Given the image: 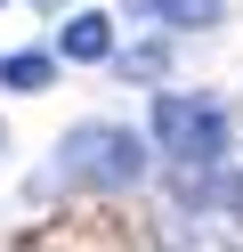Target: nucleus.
<instances>
[{"mask_svg": "<svg viewBox=\"0 0 243 252\" xmlns=\"http://www.w3.org/2000/svg\"><path fill=\"white\" fill-rule=\"evenodd\" d=\"M154 147H162V163H187V171L219 163V155H227V106L187 98V90L154 98Z\"/></svg>", "mask_w": 243, "mask_h": 252, "instance_id": "nucleus-1", "label": "nucleus"}, {"mask_svg": "<svg viewBox=\"0 0 243 252\" xmlns=\"http://www.w3.org/2000/svg\"><path fill=\"white\" fill-rule=\"evenodd\" d=\"M138 171H146V155H138V138H130V130H81V138H73V179L130 187Z\"/></svg>", "mask_w": 243, "mask_h": 252, "instance_id": "nucleus-2", "label": "nucleus"}, {"mask_svg": "<svg viewBox=\"0 0 243 252\" xmlns=\"http://www.w3.org/2000/svg\"><path fill=\"white\" fill-rule=\"evenodd\" d=\"M57 57H65V65H106V57H113V17H106V8H81V17H65Z\"/></svg>", "mask_w": 243, "mask_h": 252, "instance_id": "nucleus-3", "label": "nucleus"}, {"mask_svg": "<svg viewBox=\"0 0 243 252\" xmlns=\"http://www.w3.org/2000/svg\"><path fill=\"white\" fill-rule=\"evenodd\" d=\"M0 82L8 90H49L57 82V49H8L0 57Z\"/></svg>", "mask_w": 243, "mask_h": 252, "instance_id": "nucleus-4", "label": "nucleus"}, {"mask_svg": "<svg viewBox=\"0 0 243 252\" xmlns=\"http://www.w3.org/2000/svg\"><path fill=\"white\" fill-rule=\"evenodd\" d=\"M130 8L162 25H219V0H130Z\"/></svg>", "mask_w": 243, "mask_h": 252, "instance_id": "nucleus-5", "label": "nucleus"}]
</instances>
